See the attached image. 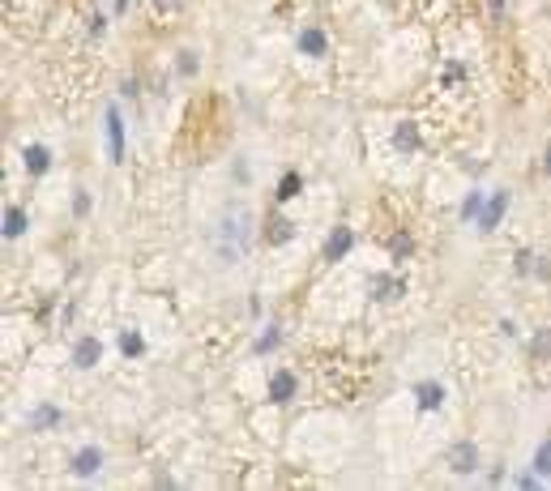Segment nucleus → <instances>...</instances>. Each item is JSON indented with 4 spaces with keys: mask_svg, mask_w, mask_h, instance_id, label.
<instances>
[{
    "mask_svg": "<svg viewBox=\"0 0 551 491\" xmlns=\"http://www.w3.org/2000/svg\"><path fill=\"white\" fill-rule=\"evenodd\" d=\"M227 107L218 94H201V99L184 112V129H180V150L188 146L193 163H210V158L227 146Z\"/></svg>",
    "mask_w": 551,
    "mask_h": 491,
    "instance_id": "f257e3e1",
    "label": "nucleus"
},
{
    "mask_svg": "<svg viewBox=\"0 0 551 491\" xmlns=\"http://www.w3.org/2000/svg\"><path fill=\"white\" fill-rule=\"evenodd\" d=\"M248 244H253V214L244 205H231L218 223V257H223V265H235L248 252Z\"/></svg>",
    "mask_w": 551,
    "mask_h": 491,
    "instance_id": "f03ea898",
    "label": "nucleus"
},
{
    "mask_svg": "<svg viewBox=\"0 0 551 491\" xmlns=\"http://www.w3.org/2000/svg\"><path fill=\"white\" fill-rule=\"evenodd\" d=\"M359 244V235H355V227H346V223H338L334 231H329V240H325V248H321V261L325 265H338V261H346L351 257V248Z\"/></svg>",
    "mask_w": 551,
    "mask_h": 491,
    "instance_id": "7ed1b4c3",
    "label": "nucleus"
},
{
    "mask_svg": "<svg viewBox=\"0 0 551 491\" xmlns=\"http://www.w3.org/2000/svg\"><path fill=\"white\" fill-rule=\"evenodd\" d=\"M103 133H107V158H112V163L120 167V163H124V116H120V103H107Z\"/></svg>",
    "mask_w": 551,
    "mask_h": 491,
    "instance_id": "20e7f679",
    "label": "nucleus"
},
{
    "mask_svg": "<svg viewBox=\"0 0 551 491\" xmlns=\"http://www.w3.org/2000/svg\"><path fill=\"white\" fill-rule=\"evenodd\" d=\"M449 470L453 474H475L479 470V445L475 440H458V445H449Z\"/></svg>",
    "mask_w": 551,
    "mask_h": 491,
    "instance_id": "39448f33",
    "label": "nucleus"
},
{
    "mask_svg": "<svg viewBox=\"0 0 551 491\" xmlns=\"http://www.w3.org/2000/svg\"><path fill=\"white\" fill-rule=\"evenodd\" d=\"M22 167L30 180H43L47 171H52V150H47L43 141H30V146H22Z\"/></svg>",
    "mask_w": 551,
    "mask_h": 491,
    "instance_id": "423d86ee",
    "label": "nucleus"
},
{
    "mask_svg": "<svg viewBox=\"0 0 551 491\" xmlns=\"http://www.w3.org/2000/svg\"><path fill=\"white\" fill-rule=\"evenodd\" d=\"M295 47H299V56H308V60H321V56H329V35L321 26H304L295 35Z\"/></svg>",
    "mask_w": 551,
    "mask_h": 491,
    "instance_id": "0eeeda50",
    "label": "nucleus"
},
{
    "mask_svg": "<svg viewBox=\"0 0 551 491\" xmlns=\"http://www.w3.org/2000/svg\"><path fill=\"white\" fill-rule=\"evenodd\" d=\"M291 235H295V223L282 210H270V218H265V231H261V240L270 244V248H282V244H291Z\"/></svg>",
    "mask_w": 551,
    "mask_h": 491,
    "instance_id": "6e6552de",
    "label": "nucleus"
},
{
    "mask_svg": "<svg viewBox=\"0 0 551 491\" xmlns=\"http://www.w3.org/2000/svg\"><path fill=\"white\" fill-rule=\"evenodd\" d=\"M505 210H509V193H496V197H487L483 214H479V235H492L500 223H505Z\"/></svg>",
    "mask_w": 551,
    "mask_h": 491,
    "instance_id": "1a4fd4ad",
    "label": "nucleus"
},
{
    "mask_svg": "<svg viewBox=\"0 0 551 491\" xmlns=\"http://www.w3.org/2000/svg\"><path fill=\"white\" fill-rule=\"evenodd\" d=\"M415 406L423 410V415H428V410H440V406H445V385H440V380H419V385H415Z\"/></svg>",
    "mask_w": 551,
    "mask_h": 491,
    "instance_id": "9d476101",
    "label": "nucleus"
},
{
    "mask_svg": "<svg viewBox=\"0 0 551 491\" xmlns=\"http://www.w3.org/2000/svg\"><path fill=\"white\" fill-rule=\"evenodd\" d=\"M99 466H103V449L99 445H86V449H77L73 453V474L77 479H90V474H99Z\"/></svg>",
    "mask_w": 551,
    "mask_h": 491,
    "instance_id": "9b49d317",
    "label": "nucleus"
},
{
    "mask_svg": "<svg viewBox=\"0 0 551 491\" xmlns=\"http://www.w3.org/2000/svg\"><path fill=\"white\" fill-rule=\"evenodd\" d=\"M99 359H103V342L94 338V334L73 346V368H82V372L86 368H99Z\"/></svg>",
    "mask_w": 551,
    "mask_h": 491,
    "instance_id": "f8f14e48",
    "label": "nucleus"
},
{
    "mask_svg": "<svg viewBox=\"0 0 551 491\" xmlns=\"http://www.w3.org/2000/svg\"><path fill=\"white\" fill-rule=\"evenodd\" d=\"M291 398H295V376H291V368H278V372L270 376V402L287 406Z\"/></svg>",
    "mask_w": 551,
    "mask_h": 491,
    "instance_id": "ddd939ff",
    "label": "nucleus"
},
{
    "mask_svg": "<svg viewBox=\"0 0 551 491\" xmlns=\"http://www.w3.org/2000/svg\"><path fill=\"white\" fill-rule=\"evenodd\" d=\"M393 150H398V154H415L419 150V124L415 120H402L398 129H393Z\"/></svg>",
    "mask_w": 551,
    "mask_h": 491,
    "instance_id": "4468645a",
    "label": "nucleus"
},
{
    "mask_svg": "<svg viewBox=\"0 0 551 491\" xmlns=\"http://www.w3.org/2000/svg\"><path fill=\"white\" fill-rule=\"evenodd\" d=\"M60 406H52V402H39L35 406V415H30V427H35V432H52V427H60Z\"/></svg>",
    "mask_w": 551,
    "mask_h": 491,
    "instance_id": "2eb2a0df",
    "label": "nucleus"
},
{
    "mask_svg": "<svg viewBox=\"0 0 551 491\" xmlns=\"http://www.w3.org/2000/svg\"><path fill=\"white\" fill-rule=\"evenodd\" d=\"M299 193H304V176H299V171H287V176L278 180V188H274V201L287 205V201H295Z\"/></svg>",
    "mask_w": 551,
    "mask_h": 491,
    "instance_id": "dca6fc26",
    "label": "nucleus"
},
{
    "mask_svg": "<svg viewBox=\"0 0 551 491\" xmlns=\"http://www.w3.org/2000/svg\"><path fill=\"white\" fill-rule=\"evenodd\" d=\"M402 291H406V282H402V278H389V274L372 278V299H381V304H389V299H398Z\"/></svg>",
    "mask_w": 551,
    "mask_h": 491,
    "instance_id": "f3484780",
    "label": "nucleus"
},
{
    "mask_svg": "<svg viewBox=\"0 0 551 491\" xmlns=\"http://www.w3.org/2000/svg\"><path fill=\"white\" fill-rule=\"evenodd\" d=\"M411 252H415L411 231L398 227V231H393V240H389V257H393V261H411Z\"/></svg>",
    "mask_w": 551,
    "mask_h": 491,
    "instance_id": "a211bd4d",
    "label": "nucleus"
},
{
    "mask_svg": "<svg viewBox=\"0 0 551 491\" xmlns=\"http://www.w3.org/2000/svg\"><path fill=\"white\" fill-rule=\"evenodd\" d=\"M26 235V210L22 205H5V240H18Z\"/></svg>",
    "mask_w": 551,
    "mask_h": 491,
    "instance_id": "6ab92c4d",
    "label": "nucleus"
},
{
    "mask_svg": "<svg viewBox=\"0 0 551 491\" xmlns=\"http://www.w3.org/2000/svg\"><path fill=\"white\" fill-rule=\"evenodd\" d=\"M530 359L534 363H551V325H543L539 334L530 338Z\"/></svg>",
    "mask_w": 551,
    "mask_h": 491,
    "instance_id": "aec40b11",
    "label": "nucleus"
},
{
    "mask_svg": "<svg viewBox=\"0 0 551 491\" xmlns=\"http://www.w3.org/2000/svg\"><path fill=\"white\" fill-rule=\"evenodd\" d=\"M120 355L124 359H141V355H146V342H141L137 329H120Z\"/></svg>",
    "mask_w": 551,
    "mask_h": 491,
    "instance_id": "412c9836",
    "label": "nucleus"
},
{
    "mask_svg": "<svg viewBox=\"0 0 551 491\" xmlns=\"http://www.w3.org/2000/svg\"><path fill=\"white\" fill-rule=\"evenodd\" d=\"M483 205H487V197H483V193H466V201H462V218H466V223H479Z\"/></svg>",
    "mask_w": 551,
    "mask_h": 491,
    "instance_id": "4be33fe9",
    "label": "nucleus"
},
{
    "mask_svg": "<svg viewBox=\"0 0 551 491\" xmlns=\"http://www.w3.org/2000/svg\"><path fill=\"white\" fill-rule=\"evenodd\" d=\"M534 470H539L543 479H551V436L539 445V453H534Z\"/></svg>",
    "mask_w": 551,
    "mask_h": 491,
    "instance_id": "5701e85b",
    "label": "nucleus"
},
{
    "mask_svg": "<svg viewBox=\"0 0 551 491\" xmlns=\"http://www.w3.org/2000/svg\"><path fill=\"white\" fill-rule=\"evenodd\" d=\"M90 193H86V188H77V193H73V218H86L90 214Z\"/></svg>",
    "mask_w": 551,
    "mask_h": 491,
    "instance_id": "b1692460",
    "label": "nucleus"
},
{
    "mask_svg": "<svg viewBox=\"0 0 551 491\" xmlns=\"http://www.w3.org/2000/svg\"><path fill=\"white\" fill-rule=\"evenodd\" d=\"M278 342H282V334H278V329H265V338L257 342V355H270Z\"/></svg>",
    "mask_w": 551,
    "mask_h": 491,
    "instance_id": "393cba45",
    "label": "nucleus"
},
{
    "mask_svg": "<svg viewBox=\"0 0 551 491\" xmlns=\"http://www.w3.org/2000/svg\"><path fill=\"white\" fill-rule=\"evenodd\" d=\"M180 73H184V77L197 73V52H180Z\"/></svg>",
    "mask_w": 551,
    "mask_h": 491,
    "instance_id": "a878e982",
    "label": "nucleus"
},
{
    "mask_svg": "<svg viewBox=\"0 0 551 491\" xmlns=\"http://www.w3.org/2000/svg\"><path fill=\"white\" fill-rule=\"evenodd\" d=\"M530 269H534V252H517V274H530Z\"/></svg>",
    "mask_w": 551,
    "mask_h": 491,
    "instance_id": "bb28decb",
    "label": "nucleus"
},
{
    "mask_svg": "<svg viewBox=\"0 0 551 491\" xmlns=\"http://www.w3.org/2000/svg\"><path fill=\"white\" fill-rule=\"evenodd\" d=\"M150 5L159 9V13H176V9H180V0H150Z\"/></svg>",
    "mask_w": 551,
    "mask_h": 491,
    "instance_id": "cd10ccee",
    "label": "nucleus"
},
{
    "mask_svg": "<svg viewBox=\"0 0 551 491\" xmlns=\"http://www.w3.org/2000/svg\"><path fill=\"white\" fill-rule=\"evenodd\" d=\"M543 176H551V141H547V154H543Z\"/></svg>",
    "mask_w": 551,
    "mask_h": 491,
    "instance_id": "c85d7f7f",
    "label": "nucleus"
},
{
    "mask_svg": "<svg viewBox=\"0 0 551 491\" xmlns=\"http://www.w3.org/2000/svg\"><path fill=\"white\" fill-rule=\"evenodd\" d=\"M124 9H129V0H116V13H124Z\"/></svg>",
    "mask_w": 551,
    "mask_h": 491,
    "instance_id": "c756f323",
    "label": "nucleus"
}]
</instances>
